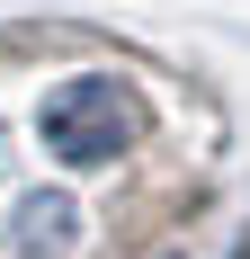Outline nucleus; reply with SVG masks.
Returning a JSON list of instances; mask_svg holds the SVG:
<instances>
[{"label":"nucleus","instance_id":"1","mask_svg":"<svg viewBox=\"0 0 250 259\" xmlns=\"http://www.w3.org/2000/svg\"><path fill=\"white\" fill-rule=\"evenodd\" d=\"M179 206L170 99L107 54L0 45V259H107Z\"/></svg>","mask_w":250,"mask_h":259}]
</instances>
